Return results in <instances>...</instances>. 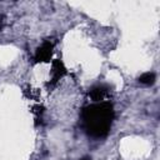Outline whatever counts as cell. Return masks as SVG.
<instances>
[{
  "instance_id": "3",
  "label": "cell",
  "mask_w": 160,
  "mask_h": 160,
  "mask_svg": "<svg viewBox=\"0 0 160 160\" xmlns=\"http://www.w3.org/2000/svg\"><path fill=\"white\" fill-rule=\"evenodd\" d=\"M109 95V88L106 85H95L94 88L90 89L89 96L92 99V101L99 102V101H105V99Z\"/></svg>"
},
{
  "instance_id": "2",
  "label": "cell",
  "mask_w": 160,
  "mask_h": 160,
  "mask_svg": "<svg viewBox=\"0 0 160 160\" xmlns=\"http://www.w3.org/2000/svg\"><path fill=\"white\" fill-rule=\"evenodd\" d=\"M52 49H54V44L51 41H44L41 44V46L38 48L36 52H35V62H44V61H49L51 55H52Z\"/></svg>"
},
{
  "instance_id": "4",
  "label": "cell",
  "mask_w": 160,
  "mask_h": 160,
  "mask_svg": "<svg viewBox=\"0 0 160 160\" xmlns=\"http://www.w3.org/2000/svg\"><path fill=\"white\" fill-rule=\"evenodd\" d=\"M66 72L62 62L60 60H55L52 62V70H51V84H55L58 80H60L64 74Z\"/></svg>"
},
{
  "instance_id": "5",
  "label": "cell",
  "mask_w": 160,
  "mask_h": 160,
  "mask_svg": "<svg viewBox=\"0 0 160 160\" xmlns=\"http://www.w3.org/2000/svg\"><path fill=\"white\" fill-rule=\"evenodd\" d=\"M139 81L144 85H151L155 81V74L154 72H145L139 78Z\"/></svg>"
},
{
  "instance_id": "6",
  "label": "cell",
  "mask_w": 160,
  "mask_h": 160,
  "mask_svg": "<svg viewBox=\"0 0 160 160\" xmlns=\"http://www.w3.org/2000/svg\"><path fill=\"white\" fill-rule=\"evenodd\" d=\"M80 160H91V159H90V158H88V156H86V158H82V159H80Z\"/></svg>"
},
{
  "instance_id": "1",
  "label": "cell",
  "mask_w": 160,
  "mask_h": 160,
  "mask_svg": "<svg viewBox=\"0 0 160 160\" xmlns=\"http://www.w3.org/2000/svg\"><path fill=\"white\" fill-rule=\"evenodd\" d=\"M81 126L88 136L92 139L105 138L114 120V108L109 101L90 104L81 110Z\"/></svg>"
}]
</instances>
